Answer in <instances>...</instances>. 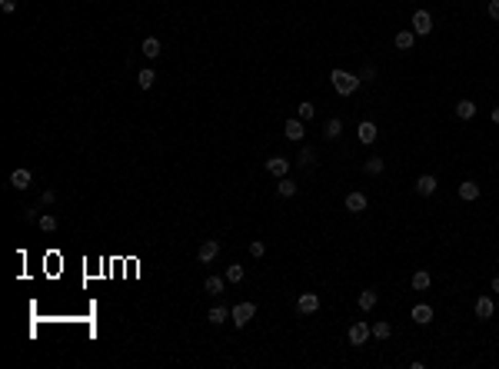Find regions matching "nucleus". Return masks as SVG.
Instances as JSON below:
<instances>
[{"label": "nucleus", "mask_w": 499, "mask_h": 369, "mask_svg": "<svg viewBox=\"0 0 499 369\" xmlns=\"http://www.w3.org/2000/svg\"><path fill=\"white\" fill-rule=\"evenodd\" d=\"M329 80H333V90L340 97H349V94H356V87H360V77L356 73H349V70H333V73H329Z\"/></svg>", "instance_id": "1"}, {"label": "nucleus", "mask_w": 499, "mask_h": 369, "mask_svg": "<svg viewBox=\"0 0 499 369\" xmlns=\"http://www.w3.org/2000/svg\"><path fill=\"white\" fill-rule=\"evenodd\" d=\"M253 313H256V306H253V303H236V306L230 309V316H233V326H236V329H243V326L253 319Z\"/></svg>", "instance_id": "2"}, {"label": "nucleus", "mask_w": 499, "mask_h": 369, "mask_svg": "<svg viewBox=\"0 0 499 369\" xmlns=\"http://www.w3.org/2000/svg\"><path fill=\"white\" fill-rule=\"evenodd\" d=\"M430 30H433V17H430V10H416V13H413V33L426 37Z\"/></svg>", "instance_id": "3"}, {"label": "nucleus", "mask_w": 499, "mask_h": 369, "mask_svg": "<svg viewBox=\"0 0 499 369\" xmlns=\"http://www.w3.org/2000/svg\"><path fill=\"white\" fill-rule=\"evenodd\" d=\"M356 137H360V143H376V137H379V130H376V123L373 120H363L360 126H356Z\"/></svg>", "instance_id": "4"}, {"label": "nucleus", "mask_w": 499, "mask_h": 369, "mask_svg": "<svg viewBox=\"0 0 499 369\" xmlns=\"http://www.w3.org/2000/svg\"><path fill=\"white\" fill-rule=\"evenodd\" d=\"M216 256H220V243H216V239H207V243L196 250V260H200V263H213Z\"/></svg>", "instance_id": "5"}, {"label": "nucleus", "mask_w": 499, "mask_h": 369, "mask_svg": "<svg viewBox=\"0 0 499 369\" xmlns=\"http://www.w3.org/2000/svg\"><path fill=\"white\" fill-rule=\"evenodd\" d=\"M369 336H373V329H369L366 323H353V326H349V343H353V346H363Z\"/></svg>", "instance_id": "6"}, {"label": "nucleus", "mask_w": 499, "mask_h": 369, "mask_svg": "<svg viewBox=\"0 0 499 369\" xmlns=\"http://www.w3.org/2000/svg\"><path fill=\"white\" fill-rule=\"evenodd\" d=\"M266 170H270L276 180H283V176L290 173V160H286V157H270V160H266Z\"/></svg>", "instance_id": "7"}, {"label": "nucleus", "mask_w": 499, "mask_h": 369, "mask_svg": "<svg viewBox=\"0 0 499 369\" xmlns=\"http://www.w3.org/2000/svg\"><path fill=\"white\" fill-rule=\"evenodd\" d=\"M297 309H300V313H306V316L316 313V309H320V296H316V293H300Z\"/></svg>", "instance_id": "8"}, {"label": "nucleus", "mask_w": 499, "mask_h": 369, "mask_svg": "<svg viewBox=\"0 0 499 369\" xmlns=\"http://www.w3.org/2000/svg\"><path fill=\"white\" fill-rule=\"evenodd\" d=\"M30 180H33V173H30V170H24V167H17L10 173V187H17V190H27V187H30Z\"/></svg>", "instance_id": "9"}, {"label": "nucleus", "mask_w": 499, "mask_h": 369, "mask_svg": "<svg viewBox=\"0 0 499 369\" xmlns=\"http://www.w3.org/2000/svg\"><path fill=\"white\" fill-rule=\"evenodd\" d=\"M413 319H416L419 326H426V323H433V306L430 303H416V306H413V313H410Z\"/></svg>", "instance_id": "10"}, {"label": "nucleus", "mask_w": 499, "mask_h": 369, "mask_svg": "<svg viewBox=\"0 0 499 369\" xmlns=\"http://www.w3.org/2000/svg\"><path fill=\"white\" fill-rule=\"evenodd\" d=\"M203 289H207V296H220L223 289H227V276H207Z\"/></svg>", "instance_id": "11"}, {"label": "nucleus", "mask_w": 499, "mask_h": 369, "mask_svg": "<svg viewBox=\"0 0 499 369\" xmlns=\"http://www.w3.org/2000/svg\"><path fill=\"white\" fill-rule=\"evenodd\" d=\"M416 193H419V196H433V193H436V176L423 173V176L416 180Z\"/></svg>", "instance_id": "12"}, {"label": "nucleus", "mask_w": 499, "mask_h": 369, "mask_svg": "<svg viewBox=\"0 0 499 369\" xmlns=\"http://www.w3.org/2000/svg\"><path fill=\"white\" fill-rule=\"evenodd\" d=\"M493 300H489V296H479V300H476V319H489L493 316Z\"/></svg>", "instance_id": "13"}, {"label": "nucleus", "mask_w": 499, "mask_h": 369, "mask_svg": "<svg viewBox=\"0 0 499 369\" xmlns=\"http://www.w3.org/2000/svg\"><path fill=\"white\" fill-rule=\"evenodd\" d=\"M346 210L349 213H363L366 210V193H349L346 196Z\"/></svg>", "instance_id": "14"}, {"label": "nucleus", "mask_w": 499, "mask_h": 369, "mask_svg": "<svg viewBox=\"0 0 499 369\" xmlns=\"http://www.w3.org/2000/svg\"><path fill=\"white\" fill-rule=\"evenodd\" d=\"M393 44H396L399 50H410V47L416 44V33H413V30H399L396 37H393Z\"/></svg>", "instance_id": "15"}, {"label": "nucleus", "mask_w": 499, "mask_h": 369, "mask_svg": "<svg viewBox=\"0 0 499 369\" xmlns=\"http://www.w3.org/2000/svg\"><path fill=\"white\" fill-rule=\"evenodd\" d=\"M227 319H230V309H227V306H213V309L207 313V323H213V326H223Z\"/></svg>", "instance_id": "16"}, {"label": "nucleus", "mask_w": 499, "mask_h": 369, "mask_svg": "<svg viewBox=\"0 0 499 369\" xmlns=\"http://www.w3.org/2000/svg\"><path fill=\"white\" fill-rule=\"evenodd\" d=\"M456 117H459V120H473L476 117V103L473 100H459V103H456Z\"/></svg>", "instance_id": "17"}, {"label": "nucleus", "mask_w": 499, "mask_h": 369, "mask_svg": "<svg viewBox=\"0 0 499 369\" xmlns=\"http://www.w3.org/2000/svg\"><path fill=\"white\" fill-rule=\"evenodd\" d=\"M286 140H303V120H286Z\"/></svg>", "instance_id": "18"}, {"label": "nucleus", "mask_w": 499, "mask_h": 369, "mask_svg": "<svg viewBox=\"0 0 499 369\" xmlns=\"http://www.w3.org/2000/svg\"><path fill=\"white\" fill-rule=\"evenodd\" d=\"M476 196H479V187L473 180H463L459 183V200H476Z\"/></svg>", "instance_id": "19"}, {"label": "nucleus", "mask_w": 499, "mask_h": 369, "mask_svg": "<svg viewBox=\"0 0 499 369\" xmlns=\"http://www.w3.org/2000/svg\"><path fill=\"white\" fill-rule=\"evenodd\" d=\"M413 289H430V283H433V276L426 273V269H416V273H413Z\"/></svg>", "instance_id": "20"}, {"label": "nucleus", "mask_w": 499, "mask_h": 369, "mask_svg": "<svg viewBox=\"0 0 499 369\" xmlns=\"http://www.w3.org/2000/svg\"><path fill=\"white\" fill-rule=\"evenodd\" d=\"M160 50H163V47H160V40H157V37H146V40H143V57L157 60V57H160Z\"/></svg>", "instance_id": "21"}, {"label": "nucleus", "mask_w": 499, "mask_h": 369, "mask_svg": "<svg viewBox=\"0 0 499 369\" xmlns=\"http://www.w3.org/2000/svg\"><path fill=\"white\" fill-rule=\"evenodd\" d=\"M137 83H140V90H150L153 83H157V73H153V70H140V73H137Z\"/></svg>", "instance_id": "22"}, {"label": "nucleus", "mask_w": 499, "mask_h": 369, "mask_svg": "<svg viewBox=\"0 0 499 369\" xmlns=\"http://www.w3.org/2000/svg\"><path fill=\"white\" fill-rule=\"evenodd\" d=\"M276 193H280V196H283V200H290V196H293V193H297V183H293V180H286V176H283V180H280V183H276Z\"/></svg>", "instance_id": "23"}, {"label": "nucleus", "mask_w": 499, "mask_h": 369, "mask_svg": "<svg viewBox=\"0 0 499 369\" xmlns=\"http://www.w3.org/2000/svg\"><path fill=\"white\" fill-rule=\"evenodd\" d=\"M356 303H360L363 313H369V309L376 306V293H373V289H366V293H360V300H356Z\"/></svg>", "instance_id": "24"}, {"label": "nucleus", "mask_w": 499, "mask_h": 369, "mask_svg": "<svg viewBox=\"0 0 499 369\" xmlns=\"http://www.w3.org/2000/svg\"><path fill=\"white\" fill-rule=\"evenodd\" d=\"M37 226H40L44 233H53V230H57V219H53L50 213H40V216H37Z\"/></svg>", "instance_id": "25"}, {"label": "nucleus", "mask_w": 499, "mask_h": 369, "mask_svg": "<svg viewBox=\"0 0 499 369\" xmlns=\"http://www.w3.org/2000/svg\"><path fill=\"white\" fill-rule=\"evenodd\" d=\"M313 113H316V106H313L310 100H303V103H300V106H297V117H300V120H303V123H306V120H313Z\"/></svg>", "instance_id": "26"}, {"label": "nucleus", "mask_w": 499, "mask_h": 369, "mask_svg": "<svg viewBox=\"0 0 499 369\" xmlns=\"http://www.w3.org/2000/svg\"><path fill=\"white\" fill-rule=\"evenodd\" d=\"M227 283H243V266L240 263H233V266H227Z\"/></svg>", "instance_id": "27"}, {"label": "nucleus", "mask_w": 499, "mask_h": 369, "mask_svg": "<svg viewBox=\"0 0 499 369\" xmlns=\"http://www.w3.org/2000/svg\"><path fill=\"white\" fill-rule=\"evenodd\" d=\"M340 133H343V120H340V117H333V120L326 123V137H329V140H336Z\"/></svg>", "instance_id": "28"}, {"label": "nucleus", "mask_w": 499, "mask_h": 369, "mask_svg": "<svg viewBox=\"0 0 499 369\" xmlns=\"http://www.w3.org/2000/svg\"><path fill=\"white\" fill-rule=\"evenodd\" d=\"M373 336H376V339H390V336H393V326H390V323H376V326H373Z\"/></svg>", "instance_id": "29"}, {"label": "nucleus", "mask_w": 499, "mask_h": 369, "mask_svg": "<svg viewBox=\"0 0 499 369\" xmlns=\"http://www.w3.org/2000/svg\"><path fill=\"white\" fill-rule=\"evenodd\" d=\"M366 173H369V176H379V173H383V157L366 160Z\"/></svg>", "instance_id": "30"}, {"label": "nucleus", "mask_w": 499, "mask_h": 369, "mask_svg": "<svg viewBox=\"0 0 499 369\" xmlns=\"http://www.w3.org/2000/svg\"><path fill=\"white\" fill-rule=\"evenodd\" d=\"M300 163H303V167H313V163H316V153L310 150V146H303V153H300Z\"/></svg>", "instance_id": "31"}, {"label": "nucleus", "mask_w": 499, "mask_h": 369, "mask_svg": "<svg viewBox=\"0 0 499 369\" xmlns=\"http://www.w3.org/2000/svg\"><path fill=\"white\" fill-rule=\"evenodd\" d=\"M250 253H253V256H263V253H266V243H260V239H253V243H250Z\"/></svg>", "instance_id": "32"}, {"label": "nucleus", "mask_w": 499, "mask_h": 369, "mask_svg": "<svg viewBox=\"0 0 499 369\" xmlns=\"http://www.w3.org/2000/svg\"><path fill=\"white\" fill-rule=\"evenodd\" d=\"M53 200H57V193H53V190H44V193H40V203H44V207H50Z\"/></svg>", "instance_id": "33"}, {"label": "nucleus", "mask_w": 499, "mask_h": 369, "mask_svg": "<svg viewBox=\"0 0 499 369\" xmlns=\"http://www.w3.org/2000/svg\"><path fill=\"white\" fill-rule=\"evenodd\" d=\"M360 80H376V67H363V73H360Z\"/></svg>", "instance_id": "34"}, {"label": "nucleus", "mask_w": 499, "mask_h": 369, "mask_svg": "<svg viewBox=\"0 0 499 369\" xmlns=\"http://www.w3.org/2000/svg\"><path fill=\"white\" fill-rule=\"evenodd\" d=\"M0 7H4V13H13L17 10V0H0Z\"/></svg>", "instance_id": "35"}, {"label": "nucleus", "mask_w": 499, "mask_h": 369, "mask_svg": "<svg viewBox=\"0 0 499 369\" xmlns=\"http://www.w3.org/2000/svg\"><path fill=\"white\" fill-rule=\"evenodd\" d=\"M489 17L499 20V0H489Z\"/></svg>", "instance_id": "36"}, {"label": "nucleus", "mask_w": 499, "mask_h": 369, "mask_svg": "<svg viewBox=\"0 0 499 369\" xmlns=\"http://www.w3.org/2000/svg\"><path fill=\"white\" fill-rule=\"evenodd\" d=\"M489 286H493V293H499V276H493V283H489Z\"/></svg>", "instance_id": "37"}, {"label": "nucleus", "mask_w": 499, "mask_h": 369, "mask_svg": "<svg viewBox=\"0 0 499 369\" xmlns=\"http://www.w3.org/2000/svg\"><path fill=\"white\" fill-rule=\"evenodd\" d=\"M489 117H493V123H499V106H493V113H489Z\"/></svg>", "instance_id": "38"}]
</instances>
